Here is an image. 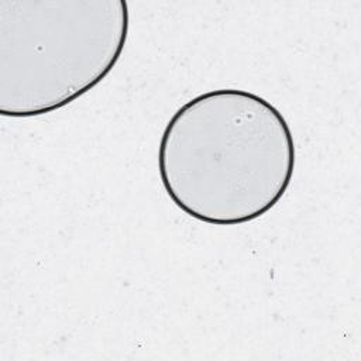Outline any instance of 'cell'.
Listing matches in <instances>:
<instances>
[{"instance_id":"7a4b0ae2","label":"cell","mask_w":361,"mask_h":361,"mask_svg":"<svg viewBox=\"0 0 361 361\" xmlns=\"http://www.w3.org/2000/svg\"><path fill=\"white\" fill-rule=\"evenodd\" d=\"M128 30L126 0H0V114L75 102L113 71Z\"/></svg>"},{"instance_id":"6da1fadb","label":"cell","mask_w":361,"mask_h":361,"mask_svg":"<svg viewBox=\"0 0 361 361\" xmlns=\"http://www.w3.org/2000/svg\"><path fill=\"white\" fill-rule=\"evenodd\" d=\"M295 141L282 113L257 93L216 89L183 103L158 147L161 183L189 217L238 226L267 214L286 193Z\"/></svg>"}]
</instances>
